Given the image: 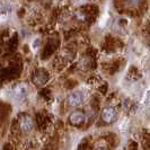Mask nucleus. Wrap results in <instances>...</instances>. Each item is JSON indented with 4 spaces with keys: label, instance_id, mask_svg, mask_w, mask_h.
<instances>
[{
    "label": "nucleus",
    "instance_id": "nucleus-1",
    "mask_svg": "<svg viewBox=\"0 0 150 150\" xmlns=\"http://www.w3.org/2000/svg\"><path fill=\"white\" fill-rule=\"evenodd\" d=\"M85 95L83 91H74L68 96V104L72 107H77L83 104Z\"/></svg>",
    "mask_w": 150,
    "mask_h": 150
},
{
    "label": "nucleus",
    "instance_id": "nucleus-2",
    "mask_svg": "<svg viewBox=\"0 0 150 150\" xmlns=\"http://www.w3.org/2000/svg\"><path fill=\"white\" fill-rule=\"evenodd\" d=\"M100 116H102V120L104 121L105 123L111 124L116 119V112H115V110L112 108V107H106V108H104L102 111Z\"/></svg>",
    "mask_w": 150,
    "mask_h": 150
},
{
    "label": "nucleus",
    "instance_id": "nucleus-3",
    "mask_svg": "<svg viewBox=\"0 0 150 150\" xmlns=\"http://www.w3.org/2000/svg\"><path fill=\"white\" fill-rule=\"evenodd\" d=\"M69 121L75 127L81 125L85 122V114L81 111H74L70 114V116H69Z\"/></svg>",
    "mask_w": 150,
    "mask_h": 150
},
{
    "label": "nucleus",
    "instance_id": "nucleus-4",
    "mask_svg": "<svg viewBox=\"0 0 150 150\" xmlns=\"http://www.w3.org/2000/svg\"><path fill=\"white\" fill-rule=\"evenodd\" d=\"M19 125H21L22 131H24V132H28V131H30V130L33 129V127H34L33 119L30 117V115H24L22 119H21Z\"/></svg>",
    "mask_w": 150,
    "mask_h": 150
},
{
    "label": "nucleus",
    "instance_id": "nucleus-5",
    "mask_svg": "<svg viewBox=\"0 0 150 150\" xmlns=\"http://www.w3.org/2000/svg\"><path fill=\"white\" fill-rule=\"evenodd\" d=\"M33 81L38 85H43L46 81V75L44 71H38L33 77Z\"/></svg>",
    "mask_w": 150,
    "mask_h": 150
},
{
    "label": "nucleus",
    "instance_id": "nucleus-6",
    "mask_svg": "<svg viewBox=\"0 0 150 150\" xmlns=\"http://www.w3.org/2000/svg\"><path fill=\"white\" fill-rule=\"evenodd\" d=\"M27 93V86L25 83H19L17 87H16L15 90V94H16V97H19L23 98Z\"/></svg>",
    "mask_w": 150,
    "mask_h": 150
},
{
    "label": "nucleus",
    "instance_id": "nucleus-7",
    "mask_svg": "<svg viewBox=\"0 0 150 150\" xmlns=\"http://www.w3.org/2000/svg\"><path fill=\"white\" fill-rule=\"evenodd\" d=\"M97 150H107V149H105V148H98Z\"/></svg>",
    "mask_w": 150,
    "mask_h": 150
},
{
    "label": "nucleus",
    "instance_id": "nucleus-8",
    "mask_svg": "<svg viewBox=\"0 0 150 150\" xmlns=\"http://www.w3.org/2000/svg\"><path fill=\"white\" fill-rule=\"evenodd\" d=\"M116 150H122V149H121V148H119V149H116Z\"/></svg>",
    "mask_w": 150,
    "mask_h": 150
}]
</instances>
